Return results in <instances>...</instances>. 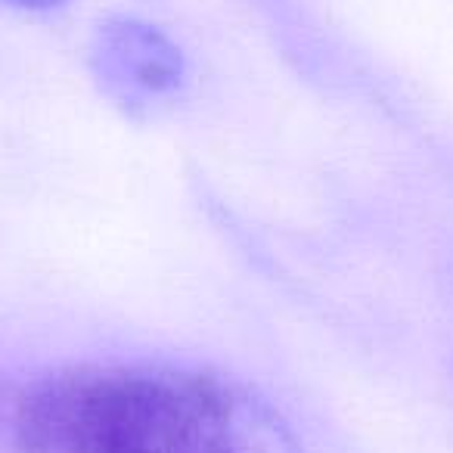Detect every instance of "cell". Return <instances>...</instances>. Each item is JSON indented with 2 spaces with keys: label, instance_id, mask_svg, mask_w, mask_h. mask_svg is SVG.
<instances>
[{
  "label": "cell",
  "instance_id": "6da1fadb",
  "mask_svg": "<svg viewBox=\"0 0 453 453\" xmlns=\"http://www.w3.org/2000/svg\"><path fill=\"white\" fill-rule=\"evenodd\" d=\"M19 453H267L265 410L230 379L177 364H75L0 397Z\"/></svg>",
  "mask_w": 453,
  "mask_h": 453
},
{
  "label": "cell",
  "instance_id": "3957f363",
  "mask_svg": "<svg viewBox=\"0 0 453 453\" xmlns=\"http://www.w3.org/2000/svg\"><path fill=\"white\" fill-rule=\"evenodd\" d=\"M0 4H10V7H22V10H57L69 0H0Z\"/></svg>",
  "mask_w": 453,
  "mask_h": 453
},
{
  "label": "cell",
  "instance_id": "7a4b0ae2",
  "mask_svg": "<svg viewBox=\"0 0 453 453\" xmlns=\"http://www.w3.org/2000/svg\"><path fill=\"white\" fill-rule=\"evenodd\" d=\"M100 59L109 78L125 84L131 81L134 90L146 94L174 88L180 75V57L174 47L150 26L137 22L106 26V32L100 35Z\"/></svg>",
  "mask_w": 453,
  "mask_h": 453
}]
</instances>
